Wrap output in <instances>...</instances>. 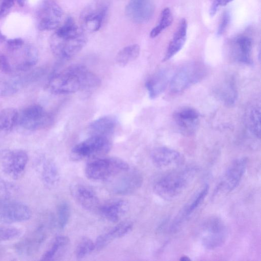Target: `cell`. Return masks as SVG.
Masks as SVG:
<instances>
[{
	"mask_svg": "<svg viewBox=\"0 0 261 261\" xmlns=\"http://www.w3.org/2000/svg\"><path fill=\"white\" fill-rule=\"evenodd\" d=\"M87 39L71 17H68L51 37L50 45L57 57L68 59L76 55L84 47Z\"/></svg>",
	"mask_w": 261,
	"mask_h": 261,
	"instance_id": "cell-1",
	"label": "cell"
},
{
	"mask_svg": "<svg viewBox=\"0 0 261 261\" xmlns=\"http://www.w3.org/2000/svg\"><path fill=\"white\" fill-rule=\"evenodd\" d=\"M196 169L189 167L166 174L154 182V193L165 200H171L182 193L191 182Z\"/></svg>",
	"mask_w": 261,
	"mask_h": 261,
	"instance_id": "cell-2",
	"label": "cell"
},
{
	"mask_svg": "<svg viewBox=\"0 0 261 261\" xmlns=\"http://www.w3.org/2000/svg\"><path fill=\"white\" fill-rule=\"evenodd\" d=\"M82 65H73L57 73L47 84L48 90L58 95L69 94L83 90L81 75Z\"/></svg>",
	"mask_w": 261,
	"mask_h": 261,
	"instance_id": "cell-3",
	"label": "cell"
},
{
	"mask_svg": "<svg viewBox=\"0 0 261 261\" xmlns=\"http://www.w3.org/2000/svg\"><path fill=\"white\" fill-rule=\"evenodd\" d=\"M129 168L127 163L117 158H97L86 165L85 173L91 180H108Z\"/></svg>",
	"mask_w": 261,
	"mask_h": 261,
	"instance_id": "cell-4",
	"label": "cell"
},
{
	"mask_svg": "<svg viewBox=\"0 0 261 261\" xmlns=\"http://www.w3.org/2000/svg\"><path fill=\"white\" fill-rule=\"evenodd\" d=\"M206 73V67L199 63H191L179 68L171 77V92L178 94L201 80Z\"/></svg>",
	"mask_w": 261,
	"mask_h": 261,
	"instance_id": "cell-5",
	"label": "cell"
},
{
	"mask_svg": "<svg viewBox=\"0 0 261 261\" xmlns=\"http://www.w3.org/2000/svg\"><path fill=\"white\" fill-rule=\"evenodd\" d=\"M200 239L207 249L214 250L220 247L227 237V229L223 221L217 217L206 219L201 227Z\"/></svg>",
	"mask_w": 261,
	"mask_h": 261,
	"instance_id": "cell-6",
	"label": "cell"
},
{
	"mask_svg": "<svg viewBox=\"0 0 261 261\" xmlns=\"http://www.w3.org/2000/svg\"><path fill=\"white\" fill-rule=\"evenodd\" d=\"M28 162V155L24 150H0V170L11 178L20 177L26 168Z\"/></svg>",
	"mask_w": 261,
	"mask_h": 261,
	"instance_id": "cell-7",
	"label": "cell"
},
{
	"mask_svg": "<svg viewBox=\"0 0 261 261\" xmlns=\"http://www.w3.org/2000/svg\"><path fill=\"white\" fill-rule=\"evenodd\" d=\"M111 148V143L107 137L92 135L74 146L71 150L72 158L76 160L102 154Z\"/></svg>",
	"mask_w": 261,
	"mask_h": 261,
	"instance_id": "cell-8",
	"label": "cell"
},
{
	"mask_svg": "<svg viewBox=\"0 0 261 261\" xmlns=\"http://www.w3.org/2000/svg\"><path fill=\"white\" fill-rule=\"evenodd\" d=\"M247 164L246 158L234 160L228 167L214 191L215 195L229 193L239 185Z\"/></svg>",
	"mask_w": 261,
	"mask_h": 261,
	"instance_id": "cell-9",
	"label": "cell"
},
{
	"mask_svg": "<svg viewBox=\"0 0 261 261\" xmlns=\"http://www.w3.org/2000/svg\"><path fill=\"white\" fill-rule=\"evenodd\" d=\"M107 181L109 188L113 193L119 195H126L135 192L141 187L143 177L139 171L132 170L129 168Z\"/></svg>",
	"mask_w": 261,
	"mask_h": 261,
	"instance_id": "cell-10",
	"label": "cell"
},
{
	"mask_svg": "<svg viewBox=\"0 0 261 261\" xmlns=\"http://www.w3.org/2000/svg\"><path fill=\"white\" fill-rule=\"evenodd\" d=\"M32 217V211L25 204L13 200L0 202V222L11 224L28 221Z\"/></svg>",
	"mask_w": 261,
	"mask_h": 261,
	"instance_id": "cell-11",
	"label": "cell"
},
{
	"mask_svg": "<svg viewBox=\"0 0 261 261\" xmlns=\"http://www.w3.org/2000/svg\"><path fill=\"white\" fill-rule=\"evenodd\" d=\"M63 11L54 0H44L38 13V29L49 31L59 25L63 16Z\"/></svg>",
	"mask_w": 261,
	"mask_h": 261,
	"instance_id": "cell-12",
	"label": "cell"
},
{
	"mask_svg": "<svg viewBox=\"0 0 261 261\" xmlns=\"http://www.w3.org/2000/svg\"><path fill=\"white\" fill-rule=\"evenodd\" d=\"M200 115L195 108L184 106L175 110L173 118L179 132L186 136L194 134L200 122Z\"/></svg>",
	"mask_w": 261,
	"mask_h": 261,
	"instance_id": "cell-13",
	"label": "cell"
},
{
	"mask_svg": "<svg viewBox=\"0 0 261 261\" xmlns=\"http://www.w3.org/2000/svg\"><path fill=\"white\" fill-rule=\"evenodd\" d=\"M153 164L161 169H171L181 166L185 161L179 152L166 147H159L153 150L151 154Z\"/></svg>",
	"mask_w": 261,
	"mask_h": 261,
	"instance_id": "cell-14",
	"label": "cell"
},
{
	"mask_svg": "<svg viewBox=\"0 0 261 261\" xmlns=\"http://www.w3.org/2000/svg\"><path fill=\"white\" fill-rule=\"evenodd\" d=\"M154 10L152 0H130L125 7L127 17L134 22L141 23L148 21Z\"/></svg>",
	"mask_w": 261,
	"mask_h": 261,
	"instance_id": "cell-15",
	"label": "cell"
},
{
	"mask_svg": "<svg viewBox=\"0 0 261 261\" xmlns=\"http://www.w3.org/2000/svg\"><path fill=\"white\" fill-rule=\"evenodd\" d=\"M46 120L47 116L43 108L40 105H33L19 114L18 123L23 128L33 130L42 127Z\"/></svg>",
	"mask_w": 261,
	"mask_h": 261,
	"instance_id": "cell-16",
	"label": "cell"
},
{
	"mask_svg": "<svg viewBox=\"0 0 261 261\" xmlns=\"http://www.w3.org/2000/svg\"><path fill=\"white\" fill-rule=\"evenodd\" d=\"M70 189L72 197L82 207L91 211H98L100 206L99 199L91 188L82 184H75Z\"/></svg>",
	"mask_w": 261,
	"mask_h": 261,
	"instance_id": "cell-17",
	"label": "cell"
},
{
	"mask_svg": "<svg viewBox=\"0 0 261 261\" xmlns=\"http://www.w3.org/2000/svg\"><path fill=\"white\" fill-rule=\"evenodd\" d=\"M107 10L105 3L86 9L81 15L83 29L89 32L97 31L101 27Z\"/></svg>",
	"mask_w": 261,
	"mask_h": 261,
	"instance_id": "cell-18",
	"label": "cell"
},
{
	"mask_svg": "<svg viewBox=\"0 0 261 261\" xmlns=\"http://www.w3.org/2000/svg\"><path fill=\"white\" fill-rule=\"evenodd\" d=\"M46 237L45 228L40 226L18 242L16 245V250L23 256L32 255L39 248Z\"/></svg>",
	"mask_w": 261,
	"mask_h": 261,
	"instance_id": "cell-19",
	"label": "cell"
},
{
	"mask_svg": "<svg viewBox=\"0 0 261 261\" xmlns=\"http://www.w3.org/2000/svg\"><path fill=\"white\" fill-rule=\"evenodd\" d=\"M231 49L233 57L239 62L246 64L252 63L251 53L252 40L247 36H240L231 42Z\"/></svg>",
	"mask_w": 261,
	"mask_h": 261,
	"instance_id": "cell-20",
	"label": "cell"
},
{
	"mask_svg": "<svg viewBox=\"0 0 261 261\" xmlns=\"http://www.w3.org/2000/svg\"><path fill=\"white\" fill-rule=\"evenodd\" d=\"M133 228L132 222L122 221L101 234L95 242V250H100L113 240L120 238L128 233Z\"/></svg>",
	"mask_w": 261,
	"mask_h": 261,
	"instance_id": "cell-21",
	"label": "cell"
},
{
	"mask_svg": "<svg viewBox=\"0 0 261 261\" xmlns=\"http://www.w3.org/2000/svg\"><path fill=\"white\" fill-rule=\"evenodd\" d=\"M128 202L123 199L113 200L100 205L98 211L106 220L112 222H117L127 212Z\"/></svg>",
	"mask_w": 261,
	"mask_h": 261,
	"instance_id": "cell-22",
	"label": "cell"
},
{
	"mask_svg": "<svg viewBox=\"0 0 261 261\" xmlns=\"http://www.w3.org/2000/svg\"><path fill=\"white\" fill-rule=\"evenodd\" d=\"M170 80L168 72L165 70L158 71L147 80L145 86L150 98H156L164 92Z\"/></svg>",
	"mask_w": 261,
	"mask_h": 261,
	"instance_id": "cell-23",
	"label": "cell"
},
{
	"mask_svg": "<svg viewBox=\"0 0 261 261\" xmlns=\"http://www.w3.org/2000/svg\"><path fill=\"white\" fill-rule=\"evenodd\" d=\"M187 23L185 18L180 20L171 40L162 61L165 62L175 55L184 45L187 38Z\"/></svg>",
	"mask_w": 261,
	"mask_h": 261,
	"instance_id": "cell-24",
	"label": "cell"
},
{
	"mask_svg": "<svg viewBox=\"0 0 261 261\" xmlns=\"http://www.w3.org/2000/svg\"><path fill=\"white\" fill-rule=\"evenodd\" d=\"M209 190L208 185H205L183 208L174 221L171 228L176 230L202 203Z\"/></svg>",
	"mask_w": 261,
	"mask_h": 261,
	"instance_id": "cell-25",
	"label": "cell"
},
{
	"mask_svg": "<svg viewBox=\"0 0 261 261\" xmlns=\"http://www.w3.org/2000/svg\"><path fill=\"white\" fill-rule=\"evenodd\" d=\"M117 122V119L114 116H103L91 122L89 130L92 135L109 137L114 133Z\"/></svg>",
	"mask_w": 261,
	"mask_h": 261,
	"instance_id": "cell-26",
	"label": "cell"
},
{
	"mask_svg": "<svg viewBox=\"0 0 261 261\" xmlns=\"http://www.w3.org/2000/svg\"><path fill=\"white\" fill-rule=\"evenodd\" d=\"M69 244V238L65 236H57L50 247L42 256L43 260H54L62 257L66 251Z\"/></svg>",
	"mask_w": 261,
	"mask_h": 261,
	"instance_id": "cell-27",
	"label": "cell"
},
{
	"mask_svg": "<svg viewBox=\"0 0 261 261\" xmlns=\"http://www.w3.org/2000/svg\"><path fill=\"white\" fill-rule=\"evenodd\" d=\"M216 93L220 100L226 106L233 105L237 98L234 81L231 78L224 80L217 88Z\"/></svg>",
	"mask_w": 261,
	"mask_h": 261,
	"instance_id": "cell-28",
	"label": "cell"
},
{
	"mask_svg": "<svg viewBox=\"0 0 261 261\" xmlns=\"http://www.w3.org/2000/svg\"><path fill=\"white\" fill-rule=\"evenodd\" d=\"M41 176L47 187H56L60 181V173L56 164L50 160L44 162L41 167Z\"/></svg>",
	"mask_w": 261,
	"mask_h": 261,
	"instance_id": "cell-29",
	"label": "cell"
},
{
	"mask_svg": "<svg viewBox=\"0 0 261 261\" xmlns=\"http://www.w3.org/2000/svg\"><path fill=\"white\" fill-rule=\"evenodd\" d=\"M246 122L250 132L257 138H260V108L258 105L250 107L246 113Z\"/></svg>",
	"mask_w": 261,
	"mask_h": 261,
	"instance_id": "cell-30",
	"label": "cell"
},
{
	"mask_svg": "<svg viewBox=\"0 0 261 261\" xmlns=\"http://www.w3.org/2000/svg\"><path fill=\"white\" fill-rule=\"evenodd\" d=\"M140 52V48L138 44L126 46L117 53L116 62L119 66H125L136 60L139 56Z\"/></svg>",
	"mask_w": 261,
	"mask_h": 261,
	"instance_id": "cell-31",
	"label": "cell"
},
{
	"mask_svg": "<svg viewBox=\"0 0 261 261\" xmlns=\"http://www.w3.org/2000/svg\"><path fill=\"white\" fill-rule=\"evenodd\" d=\"M19 113L14 108H6L0 111V132L11 131L18 123Z\"/></svg>",
	"mask_w": 261,
	"mask_h": 261,
	"instance_id": "cell-32",
	"label": "cell"
},
{
	"mask_svg": "<svg viewBox=\"0 0 261 261\" xmlns=\"http://www.w3.org/2000/svg\"><path fill=\"white\" fill-rule=\"evenodd\" d=\"M38 59L36 49L32 46L28 47L24 51L23 61L18 65L17 68L20 70H27L36 64Z\"/></svg>",
	"mask_w": 261,
	"mask_h": 261,
	"instance_id": "cell-33",
	"label": "cell"
},
{
	"mask_svg": "<svg viewBox=\"0 0 261 261\" xmlns=\"http://www.w3.org/2000/svg\"><path fill=\"white\" fill-rule=\"evenodd\" d=\"M172 20V15L170 9L165 8L162 12L160 22L150 32V37L154 38L158 36L164 30L171 25Z\"/></svg>",
	"mask_w": 261,
	"mask_h": 261,
	"instance_id": "cell-34",
	"label": "cell"
},
{
	"mask_svg": "<svg viewBox=\"0 0 261 261\" xmlns=\"http://www.w3.org/2000/svg\"><path fill=\"white\" fill-rule=\"evenodd\" d=\"M95 250V242L89 238H83L77 243L75 255L79 259L83 258L88 255Z\"/></svg>",
	"mask_w": 261,
	"mask_h": 261,
	"instance_id": "cell-35",
	"label": "cell"
},
{
	"mask_svg": "<svg viewBox=\"0 0 261 261\" xmlns=\"http://www.w3.org/2000/svg\"><path fill=\"white\" fill-rule=\"evenodd\" d=\"M71 214L70 207L66 202H61L58 206L57 213V221L58 227L63 229L68 223Z\"/></svg>",
	"mask_w": 261,
	"mask_h": 261,
	"instance_id": "cell-36",
	"label": "cell"
},
{
	"mask_svg": "<svg viewBox=\"0 0 261 261\" xmlns=\"http://www.w3.org/2000/svg\"><path fill=\"white\" fill-rule=\"evenodd\" d=\"M21 233V230L16 227L0 225V242L14 239Z\"/></svg>",
	"mask_w": 261,
	"mask_h": 261,
	"instance_id": "cell-37",
	"label": "cell"
},
{
	"mask_svg": "<svg viewBox=\"0 0 261 261\" xmlns=\"http://www.w3.org/2000/svg\"><path fill=\"white\" fill-rule=\"evenodd\" d=\"M18 84L14 81L0 79V96H11L17 92Z\"/></svg>",
	"mask_w": 261,
	"mask_h": 261,
	"instance_id": "cell-38",
	"label": "cell"
},
{
	"mask_svg": "<svg viewBox=\"0 0 261 261\" xmlns=\"http://www.w3.org/2000/svg\"><path fill=\"white\" fill-rule=\"evenodd\" d=\"M15 191L13 185L0 177V202L11 199Z\"/></svg>",
	"mask_w": 261,
	"mask_h": 261,
	"instance_id": "cell-39",
	"label": "cell"
},
{
	"mask_svg": "<svg viewBox=\"0 0 261 261\" xmlns=\"http://www.w3.org/2000/svg\"><path fill=\"white\" fill-rule=\"evenodd\" d=\"M230 20V15L228 11L224 12L219 25L217 34L218 36H222L225 32Z\"/></svg>",
	"mask_w": 261,
	"mask_h": 261,
	"instance_id": "cell-40",
	"label": "cell"
},
{
	"mask_svg": "<svg viewBox=\"0 0 261 261\" xmlns=\"http://www.w3.org/2000/svg\"><path fill=\"white\" fill-rule=\"evenodd\" d=\"M14 4V0H0V19L7 14Z\"/></svg>",
	"mask_w": 261,
	"mask_h": 261,
	"instance_id": "cell-41",
	"label": "cell"
},
{
	"mask_svg": "<svg viewBox=\"0 0 261 261\" xmlns=\"http://www.w3.org/2000/svg\"><path fill=\"white\" fill-rule=\"evenodd\" d=\"M0 70L8 73L11 71V67L8 58L3 55H0Z\"/></svg>",
	"mask_w": 261,
	"mask_h": 261,
	"instance_id": "cell-42",
	"label": "cell"
},
{
	"mask_svg": "<svg viewBox=\"0 0 261 261\" xmlns=\"http://www.w3.org/2000/svg\"><path fill=\"white\" fill-rule=\"evenodd\" d=\"M8 46L12 50L20 48L23 44V41L21 38L9 39L7 42Z\"/></svg>",
	"mask_w": 261,
	"mask_h": 261,
	"instance_id": "cell-43",
	"label": "cell"
},
{
	"mask_svg": "<svg viewBox=\"0 0 261 261\" xmlns=\"http://www.w3.org/2000/svg\"><path fill=\"white\" fill-rule=\"evenodd\" d=\"M219 6H224L233 0H213Z\"/></svg>",
	"mask_w": 261,
	"mask_h": 261,
	"instance_id": "cell-44",
	"label": "cell"
},
{
	"mask_svg": "<svg viewBox=\"0 0 261 261\" xmlns=\"http://www.w3.org/2000/svg\"><path fill=\"white\" fill-rule=\"evenodd\" d=\"M6 40V37L0 32V42H3Z\"/></svg>",
	"mask_w": 261,
	"mask_h": 261,
	"instance_id": "cell-45",
	"label": "cell"
},
{
	"mask_svg": "<svg viewBox=\"0 0 261 261\" xmlns=\"http://www.w3.org/2000/svg\"><path fill=\"white\" fill-rule=\"evenodd\" d=\"M180 260H181L182 261H188V260H190V259L187 256H183L181 257Z\"/></svg>",
	"mask_w": 261,
	"mask_h": 261,
	"instance_id": "cell-46",
	"label": "cell"
}]
</instances>
